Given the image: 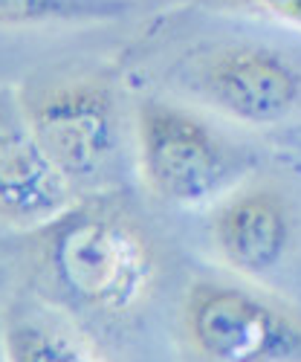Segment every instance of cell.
Masks as SVG:
<instances>
[{
    "label": "cell",
    "instance_id": "6da1fadb",
    "mask_svg": "<svg viewBox=\"0 0 301 362\" xmlns=\"http://www.w3.org/2000/svg\"><path fill=\"white\" fill-rule=\"evenodd\" d=\"M47 258L64 293L96 313L131 310L154 281V252L139 226L102 209L58 215Z\"/></svg>",
    "mask_w": 301,
    "mask_h": 362
},
{
    "label": "cell",
    "instance_id": "7a4b0ae2",
    "mask_svg": "<svg viewBox=\"0 0 301 362\" xmlns=\"http://www.w3.org/2000/svg\"><path fill=\"white\" fill-rule=\"evenodd\" d=\"M20 110L49 163L73 183L96 180L119 151V110L110 87L67 78L26 93Z\"/></svg>",
    "mask_w": 301,
    "mask_h": 362
},
{
    "label": "cell",
    "instance_id": "3957f363",
    "mask_svg": "<svg viewBox=\"0 0 301 362\" xmlns=\"http://www.w3.org/2000/svg\"><path fill=\"white\" fill-rule=\"evenodd\" d=\"M186 327L194 348L215 362H295L301 351L295 313L232 284H194Z\"/></svg>",
    "mask_w": 301,
    "mask_h": 362
},
{
    "label": "cell",
    "instance_id": "277c9868",
    "mask_svg": "<svg viewBox=\"0 0 301 362\" xmlns=\"http://www.w3.org/2000/svg\"><path fill=\"white\" fill-rule=\"evenodd\" d=\"M139 157L148 186L174 203H197L229 174L215 131L183 107L145 102L139 107Z\"/></svg>",
    "mask_w": 301,
    "mask_h": 362
},
{
    "label": "cell",
    "instance_id": "5b68a950",
    "mask_svg": "<svg viewBox=\"0 0 301 362\" xmlns=\"http://www.w3.org/2000/svg\"><path fill=\"white\" fill-rule=\"evenodd\" d=\"M200 87L220 110L252 125L281 122L298 105V70L281 52L229 47L200 70Z\"/></svg>",
    "mask_w": 301,
    "mask_h": 362
},
{
    "label": "cell",
    "instance_id": "8992f818",
    "mask_svg": "<svg viewBox=\"0 0 301 362\" xmlns=\"http://www.w3.org/2000/svg\"><path fill=\"white\" fill-rule=\"evenodd\" d=\"M73 186L26 125L20 102L0 93V218L33 226L64 215Z\"/></svg>",
    "mask_w": 301,
    "mask_h": 362
},
{
    "label": "cell",
    "instance_id": "52a82bcc",
    "mask_svg": "<svg viewBox=\"0 0 301 362\" xmlns=\"http://www.w3.org/2000/svg\"><path fill=\"white\" fill-rule=\"evenodd\" d=\"M212 232L220 255L235 269L258 276L284 258L293 238V215L281 192L249 186L218 206Z\"/></svg>",
    "mask_w": 301,
    "mask_h": 362
},
{
    "label": "cell",
    "instance_id": "ba28073f",
    "mask_svg": "<svg viewBox=\"0 0 301 362\" xmlns=\"http://www.w3.org/2000/svg\"><path fill=\"white\" fill-rule=\"evenodd\" d=\"M125 4L128 0H0V26L110 18Z\"/></svg>",
    "mask_w": 301,
    "mask_h": 362
},
{
    "label": "cell",
    "instance_id": "9c48e42d",
    "mask_svg": "<svg viewBox=\"0 0 301 362\" xmlns=\"http://www.w3.org/2000/svg\"><path fill=\"white\" fill-rule=\"evenodd\" d=\"M9 356L12 362H84L64 337L38 325H18L12 330Z\"/></svg>",
    "mask_w": 301,
    "mask_h": 362
},
{
    "label": "cell",
    "instance_id": "30bf717a",
    "mask_svg": "<svg viewBox=\"0 0 301 362\" xmlns=\"http://www.w3.org/2000/svg\"><path fill=\"white\" fill-rule=\"evenodd\" d=\"M235 4H247V6H258V9H266V12H273L290 23L298 21L301 15V0H235Z\"/></svg>",
    "mask_w": 301,
    "mask_h": 362
}]
</instances>
